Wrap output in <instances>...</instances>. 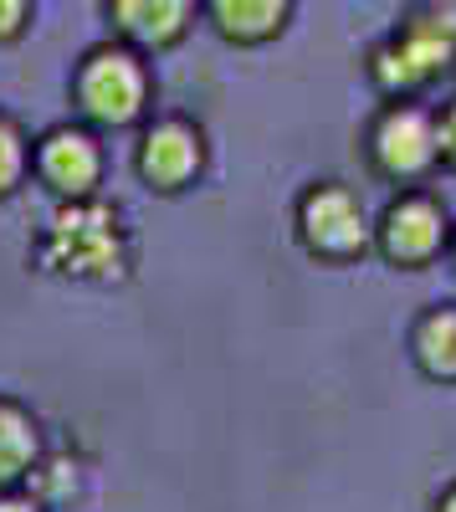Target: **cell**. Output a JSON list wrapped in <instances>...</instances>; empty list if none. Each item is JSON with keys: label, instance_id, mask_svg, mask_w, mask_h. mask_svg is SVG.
<instances>
[{"label": "cell", "instance_id": "1", "mask_svg": "<svg viewBox=\"0 0 456 512\" xmlns=\"http://www.w3.org/2000/svg\"><path fill=\"white\" fill-rule=\"evenodd\" d=\"M456 57V16L451 11H416L390 47L375 52V72L385 88H416L431 72Z\"/></svg>", "mask_w": 456, "mask_h": 512}, {"label": "cell", "instance_id": "2", "mask_svg": "<svg viewBox=\"0 0 456 512\" xmlns=\"http://www.w3.org/2000/svg\"><path fill=\"white\" fill-rule=\"evenodd\" d=\"M52 267L62 272H77V277H108L118 272V231H113V216L98 205H77V210H62L52 221Z\"/></svg>", "mask_w": 456, "mask_h": 512}, {"label": "cell", "instance_id": "3", "mask_svg": "<svg viewBox=\"0 0 456 512\" xmlns=\"http://www.w3.org/2000/svg\"><path fill=\"white\" fill-rule=\"evenodd\" d=\"M82 108H88L93 118L103 123H129L144 103V72L129 52H98L88 57V67H82Z\"/></svg>", "mask_w": 456, "mask_h": 512}, {"label": "cell", "instance_id": "4", "mask_svg": "<svg viewBox=\"0 0 456 512\" xmlns=\"http://www.w3.org/2000/svg\"><path fill=\"white\" fill-rule=\"evenodd\" d=\"M303 231H308V241H313L318 251H334V256L364 246V216H359V205H354L344 190H318V195H308V205H303Z\"/></svg>", "mask_w": 456, "mask_h": 512}, {"label": "cell", "instance_id": "5", "mask_svg": "<svg viewBox=\"0 0 456 512\" xmlns=\"http://www.w3.org/2000/svg\"><path fill=\"white\" fill-rule=\"evenodd\" d=\"M375 149H380V164L390 169V175H416V169L431 164L436 154V134H431V123L421 113H390L380 123V134H375Z\"/></svg>", "mask_w": 456, "mask_h": 512}, {"label": "cell", "instance_id": "6", "mask_svg": "<svg viewBox=\"0 0 456 512\" xmlns=\"http://www.w3.org/2000/svg\"><path fill=\"white\" fill-rule=\"evenodd\" d=\"M113 21L144 47H164V41H175L185 31L190 0H113Z\"/></svg>", "mask_w": 456, "mask_h": 512}, {"label": "cell", "instance_id": "7", "mask_svg": "<svg viewBox=\"0 0 456 512\" xmlns=\"http://www.w3.org/2000/svg\"><path fill=\"white\" fill-rule=\"evenodd\" d=\"M441 241V216H436V205L426 200H405L390 210V221H385V246L390 256H400V262H421V256H431Z\"/></svg>", "mask_w": 456, "mask_h": 512}, {"label": "cell", "instance_id": "8", "mask_svg": "<svg viewBox=\"0 0 456 512\" xmlns=\"http://www.w3.org/2000/svg\"><path fill=\"white\" fill-rule=\"evenodd\" d=\"M195 164H200V149H195V134L180 123H164L154 128V134L144 139V175L154 185H180L195 175Z\"/></svg>", "mask_w": 456, "mask_h": 512}, {"label": "cell", "instance_id": "9", "mask_svg": "<svg viewBox=\"0 0 456 512\" xmlns=\"http://www.w3.org/2000/svg\"><path fill=\"white\" fill-rule=\"evenodd\" d=\"M41 169H47V180L67 195H82L93 180H98V154L82 134H52L47 149H41Z\"/></svg>", "mask_w": 456, "mask_h": 512}, {"label": "cell", "instance_id": "10", "mask_svg": "<svg viewBox=\"0 0 456 512\" xmlns=\"http://www.w3.org/2000/svg\"><path fill=\"white\" fill-rule=\"evenodd\" d=\"M211 11L231 41H267L287 16V0H211Z\"/></svg>", "mask_w": 456, "mask_h": 512}, {"label": "cell", "instance_id": "11", "mask_svg": "<svg viewBox=\"0 0 456 512\" xmlns=\"http://www.w3.org/2000/svg\"><path fill=\"white\" fill-rule=\"evenodd\" d=\"M31 456H36V441H31L26 415H16L11 405H0V482H11Z\"/></svg>", "mask_w": 456, "mask_h": 512}, {"label": "cell", "instance_id": "12", "mask_svg": "<svg viewBox=\"0 0 456 512\" xmlns=\"http://www.w3.org/2000/svg\"><path fill=\"white\" fill-rule=\"evenodd\" d=\"M421 359L431 374H456V313H441L421 328Z\"/></svg>", "mask_w": 456, "mask_h": 512}, {"label": "cell", "instance_id": "13", "mask_svg": "<svg viewBox=\"0 0 456 512\" xmlns=\"http://www.w3.org/2000/svg\"><path fill=\"white\" fill-rule=\"evenodd\" d=\"M16 169H21V144H16V134H11V123H0V195L11 190Z\"/></svg>", "mask_w": 456, "mask_h": 512}, {"label": "cell", "instance_id": "14", "mask_svg": "<svg viewBox=\"0 0 456 512\" xmlns=\"http://www.w3.org/2000/svg\"><path fill=\"white\" fill-rule=\"evenodd\" d=\"M26 21V0H0V36H16Z\"/></svg>", "mask_w": 456, "mask_h": 512}, {"label": "cell", "instance_id": "15", "mask_svg": "<svg viewBox=\"0 0 456 512\" xmlns=\"http://www.w3.org/2000/svg\"><path fill=\"white\" fill-rule=\"evenodd\" d=\"M436 144H441V149H446V154L456 159V108L446 113V123H441V139H436Z\"/></svg>", "mask_w": 456, "mask_h": 512}, {"label": "cell", "instance_id": "16", "mask_svg": "<svg viewBox=\"0 0 456 512\" xmlns=\"http://www.w3.org/2000/svg\"><path fill=\"white\" fill-rule=\"evenodd\" d=\"M0 512H31V507H21V502H0Z\"/></svg>", "mask_w": 456, "mask_h": 512}, {"label": "cell", "instance_id": "17", "mask_svg": "<svg viewBox=\"0 0 456 512\" xmlns=\"http://www.w3.org/2000/svg\"><path fill=\"white\" fill-rule=\"evenodd\" d=\"M446 512H456V492H451V497H446Z\"/></svg>", "mask_w": 456, "mask_h": 512}]
</instances>
